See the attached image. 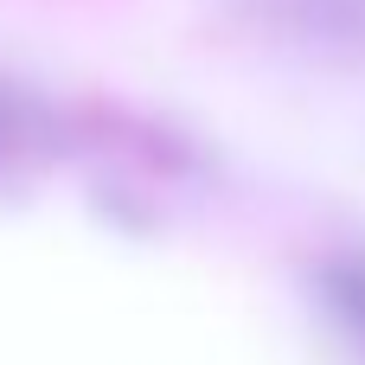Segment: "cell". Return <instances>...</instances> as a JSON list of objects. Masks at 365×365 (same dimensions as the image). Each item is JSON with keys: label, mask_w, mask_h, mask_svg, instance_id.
I'll return each instance as SVG.
<instances>
[{"label": "cell", "mask_w": 365, "mask_h": 365, "mask_svg": "<svg viewBox=\"0 0 365 365\" xmlns=\"http://www.w3.org/2000/svg\"><path fill=\"white\" fill-rule=\"evenodd\" d=\"M314 295H321V308L340 321V334L365 346V250L327 257V263L314 269Z\"/></svg>", "instance_id": "6da1fadb"}, {"label": "cell", "mask_w": 365, "mask_h": 365, "mask_svg": "<svg viewBox=\"0 0 365 365\" xmlns=\"http://www.w3.org/2000/svg\"><path fill=\"white\" fill-rule=\"evenodd\" d=\"M6 122H13V115L0 109V154H6V141H13V128H6Z\"/></svg>", "instance_id": "7a4b0ae2"}]
</instances>
